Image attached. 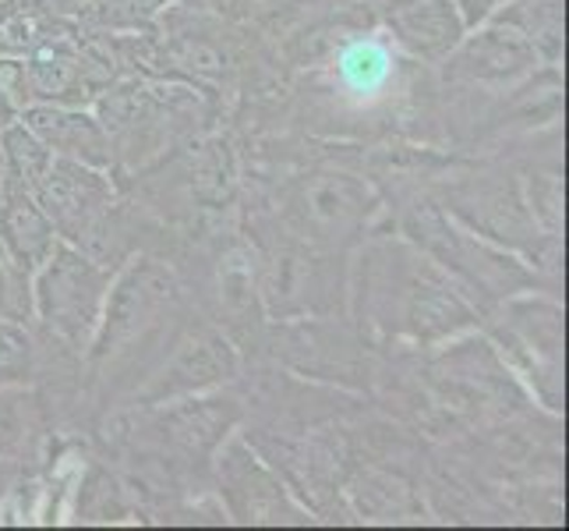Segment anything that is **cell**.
<instances>
[{
	"instance_id": "cell-1",
	"label": "cell",
	"mask_w": 569,
	"mask_h": 531,
	"mask_svg": "<svg viewBox=\"0 0 569 531\" xmlns=\"http://www.w3.org/2000/svg\"><path fill=\"white\" fill-rule=\"evenodd\" d=\"M337 71H340L343 89L368 104V100H376V96H382L386 86L392 82V53L379 39H355V43H347L340 50Z\"/></svg>"
}]
</instances>
